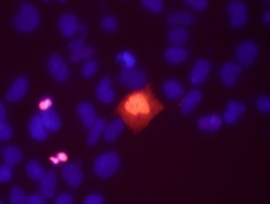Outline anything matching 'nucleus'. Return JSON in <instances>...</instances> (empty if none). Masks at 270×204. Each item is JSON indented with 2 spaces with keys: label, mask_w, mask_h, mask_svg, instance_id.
Returning <instances> with one entry per match:
<instances>
[{
  "label": "nucleus",
  "mask_w": 270,
  "mask_h": 204,
  "mask_svg": "<svg viewBox=\"0 0 270 204\" xmlns=\"http://www.w3.org/2000/svg\"><path fill=\"white\" fill-rule=\"evenodd\" d=\"M164 106L158 102L151 90H137L131 95H128L120 103L117 111L123 117V121L127 126L139 131L151 121L152 118L162 111Z\"/></svg>",
  "instance_id": "1"
},
{
  "label": "nucleus",
  "mask_w": 270,
  "mask_h": 204,
  "mask_svg": "<svg viewBox=\"0 0 270 204\" xmlns=\"http://www.w3.org/2000/svg\"><path fill=\"white\" fill-rule=\"evenodd\" d=\"M40 24V14L31 3H24L20 9V14L14 19V27L21 32H31Z\"/></svg>",
  "instance_id": "2"
},
{
  "label": "nucleus",
  "mask_w": 270,
  "mask_h": 204,
  "mask_svg": "<svg viewBox=\"0 0 270 204\" xmlns=\"http://www.w3.org/2000/svg\"><path fill=\"white\" fill-rule=\"evenodd\" d=\"M120 166V158L114 152L101 153L100 156H97V159L94 160L93 169L97 176L103 179L111 178L114 173L117 172Z\"/></svg>",
  "instance_id": "3"
},
{
  "label": "nucleus",
  "mask_w": 270,
  "mask_h": 204,
  "mask_svg": "<svg viewBox=\"0 0 270 204\" xmlns=\"http://www.w3.org/2000/svg\"><path fill=\"white\" fill-rule=\"evenodd\" d=\"M120 82L128 89L142 90L148 86V76L144 70L134 68V69L123 70L120 75Z\"/></svg>",
  "instance_id": "4"
},
{
  "label": "nucleus",
  "mask_w": 270,
  "mask_h": 204,
  "mask_svg": "<svg viewBox=\"0 0 270 204\" xmlns=\"http://www.w3.org/2000/svg\"><path fill=\"white\" fill-rule=\"evenodd\" d=\"M228 13L231 16V26L234 28H241L246 24L248 21V7L244 2H231L226 7Z\"/></svg>",
  "instance_id": "5"
},
{
  "label": "nucleus",
  "mask_w": 270,
  "mask_h": 204,
  "mask_svg": "<svg viewBox=\"0 0 270 204\" xmlns=\"http://www.w3.org/2000/svg\"><path fill=\"white\" fill-rule=\"evenodd\" d=\"M237 58H238V62L241 65H245V66H251L255 59L258 57L259 54V47L252 41H245V43H241L237 47Z\"/></svg>",
  "instance_id": "6"
},
{
  "label": "nucleus",
  "mask_w": 270,
  "mask_h": 204,
  "mask_svg": "<svg viewBox=\"0 0 270 204\" xmlns=\"http://www.w3.org/2000/svg\"><path fill=\"white\" fill-rule=\"evenodd\" d=\"M48 69H50V73L57 82H65L69 77L68 65L63 61L62 57L58 55V54H54V55L50 57V59H48Z\"/></svg>",
  "instance_id": "7"
},
{
  "label": "nucleus",
  "mask_w": 270,
  "mask_h": 204,
  "mask_svg": "<svg viewBox=\"0 0 270 204\" xmlns=\"http://www.w3.org/2000/svg\"><path fill=\"white\" fill-rule=\"evenodd\" d=\"M62 176L70 187H79L83 182V173L78 164H68L62 168Z\"/></svg>",
  "instance_id": "8"
},
{
  "label": "nucleus",
  "mask_w": 270,
  "mask_h": 204,
  "mask_svg": "<svg viewBox=\"0 0 270 204\" xmlns=\"http://www.w3.org/2000/svg\"><path fill=\"white\" fill-rule=\"evenodd\" d=\"M27 90H28V80H27L24 76L17 77V79L13 82L12 88H10L9 92H7L6 95L7 102L9 103L20 102V100L25 96Z\"/></svg>",
  "instance_id": "9"
},
{
  "label": "nucleus",
  "mask_w": 270,
  "mask_h": 204,
  "mask_svg": "<svg viewBox=\"0 0 270 204\" xmlns=\"http://www.w3.org/2000/svg\"><path fill=\"white\" fill-rule=\"evenodd\" d=\"M211 70V64L207 59H199L193 66L191 75H190V83L191 85H201L206 82L208 73Z\"/></svg>",
  "instance_id": "10"
},
{
  "label": "nucleus",
  "mask_w": 270,
  "mask_h": 204,
  "mask_svg": "<svg viewBox=\"0 0 270 204\" xmlns=\"http://www.w3.org/2000/svg\"><path fill=\"white\" fill-rule=\"evenodd\" d=\"M241 73H242V68H241V65L235 64V62H226L225 65H222L220 70L221 80L226 86H234Z\"/></svg>",
  "instance_id": "11"
},
{
  "label": "nucleus",
  "mask_w": 270,
  "mask_h": 204,
  "mask_svg": "<svg viewBox=\"0 0 270 204\" xmlns=\"http://www.w3.org/2000/svg\"><path fill=\"white\" fill-rule=\"evenodd\" d=\"M246 107L245 104L239 100H231V102L226 104L225 113L222 117V121L228 123V124H235L238 121V118L242 114H245Z\"/></svg>",
  "instance_id": "12"
},
{
  "label": "nucleus",
  "mask_w": 270,
  "mask_h": 204,
  "mask_svg": "<svg viewBox=\"0 0 270 204\" xmlns=\"http://www.w3.org/2000/svg\"><path fill=\"white\" fill-rule=\"evenodd\" d=\"M96 95L97 99L104 104H110L114 100V89L113 85H111V79L110 77H103L99 85H97V89H96Z\"/></svg>",
  "instance_id": "13"
},
{
  "label": "nucleus",
  "mask_w": 270,
  "mask_h": 204,
  "mask_svg": "<svg viewBox=\"0 0 270 204\" xmlns=\"http://www.w3.org/2000/svg\"><path fill=\"white\" fill-rule=\"evenodd\" d=\"M58 27L63 37H72L75 35L76 31H79V23L73 14H63L58 21Z\"/></svg>",
  "instance_id": "14"
},
{
  "label": "nucleus",
  "mask_w": 270,
  "mask_h": 204,
  "mask_svg": "<svg viewBox=\"0 0 270 204\" xmlns=\"http://www.w3.org/2000/svg\"><path fill=\"white\" fill-rule=\"evenodd\" d=\"M28 130H30V135H31L32 140L45 141L47 137H48V128L44 126V123L41 120V115L40 114L34 115L31 120H30Z\"/></svg>",
  "instance_id": "15"
},
{
  "label": "nucleus",
  "mask_w": 270,
  "mask_h": 204,
  "mask_svg": "<svg viewBox=\"0 0 270 204\" xmlns=\"http://www.w3.org/2000/svg\"><path fill=\"white\" fill-rule=\"evenodd\" d=\"M57 175L50 171V172H45L44 178L41 179V186H40V190L41 194L45 198H52L57 190Z\"/></svg>",
  "instance_id": "16"
},
{
  "label": "nucleus",
  "mask_w": 270,
  "mask_h": 204,
  "mask_svg": "<svg viewBox=\"0 0 270 204\" xmlns=\"http://www.w3.org/2000/svg\"><path fill=\"white\" fill-rule=\"evenodd\" d=\"M201 99H203V93H201L200 90H191V92H188L187 95L184 96L182 106H180L182 114L191 113V111L196 109V106L201 102Z\"/></svg>",
  "instance_id": "17"
},
{
  "label": "nucleus",
  "mask_w": 270,
  "mask_h": 204,
  "mask_svg": "<svg viewBox=\"0 0 270 204\" xmlns=\"http://www.w3.org/2000/svg\"><path fill=\"white\" fill-rule=\"evenodd\" d=\"M41 120L44 123V126L48 128V131H58L61 126H62V121H61V117L57 113V110L48 109L44 110L41 113Z\"/></svg>",
  "instance_id": "18"
},
{
  "label": "nucleus",
  "mask_w": 270,
  "mask_h": 204,
  "mask_svg": "<svg viewBox=\"0 0 270 204\" xmlns=\"http://www.w3.org/2000/svg\"><path fill=\"white\" fill-rule=\"evenodd\" d=\"M222 126V117L218 114H210L204 115L199 120V128L207 133H214L217 130H220Z\"/></svg>",
  "instance_id": "19"
},
{
  "label": "nucleus",
  "mask_w": 270,
  "mask_h": 204,
  "mask_svg": "<svg viewBox=\"0 0 270 204\" xmlns=\"http://www.w3.org/2000/svg\"><path fill=\"white\" fill-rule=\"evenodd\" d=\"M78 114L81 115L83 126L88 128L92 127L93 123L97 120V118H96V111H94L93 106H92L90 103H79V106H78Z\"/></svg>",
  "instance_id": "20"
},
{
  "label": "nucleus",
  "mask_w": 270,
  "mask_h": 204,
  "mask_svg": "<svg viewBox=\"0 0 270 204\" xmlns=\"http://www.w3.org/2000/svg\"><path fill=\"white\" fill-rule=\"evenodd\" d=\"M188 58V52L183 47H170L165 51V59L169 64H182Z\"/></svg>",
  "instance_id": "21"
},
{
  "label": "nucleus",
  "mask_w": 270,
  "mask_h": 204,
  "mask_svg": "<svg viewBox=\"0 0 270 204\" xmlns=\"http://www.w3.org/2000/svg\"><path fill=\"white\" fill-rule=\"evenodd\" d=\"M162 89H164L165 96H166V97H169V99H172V100L180 99V97L183 96L182 83L177 82V80H175V79H168V80L164 83Z\"/></svg>",
  "instance_id": "22"
},
{
  "label": "nucleus",
  "mask_w": 270,
  "mask_h": 204,
  "mask_svg": "<svg viewBox=\"0 0 270 204\" xmlns=\"http://www.w3.org/2000/svg\"><path fill=\"white\" fill-rule=\"evenodd\" d=\"M123 130H124V121L121 118H115L110 123V126L104 128V140L107 142H114L117 140V137L123 133Z\"/></svg>",
  "instance_id": "23"
},
{
  "label": "nucleus",
  "mask_w": 270,
  "mask_h": 204,
  "mask_svg": "<svg viewBox=\"0 0 270 204\" xmlns=\"http://www.w3.org/2000/svg\"><path fill=\"white\" fill-rule=\"evenodd\" d=\"M166 20L169 24H173V26H190L196 21L195 16L190 12H179V13L170 14Z\"/></svg>",
  "instance_id": "24"
},
{
  "label": "nucleus",
  "mask_w": 270,
  "mask_h": 204,
  "mask_svg": "<svg viewBox=\"0 0 270 204\" xmlns=\"http://www.w3.org/2000/svg\"><path fill=\"white\" fill-rule=\"evenodd\" d=\"M3 160L10 166L17 165L23 160V152L17 147H6L3 149Z\"/></svg>",
  "instance_id": "25"
},
{
  "label": "nucleus",
  "mask_w": 270,
  "mask_h": 204,
  "mask_svg": "<svg viewBox=\"0 0 270 204\" xmlns=\"http://www.w3.org/2000/svg\"><path fill=\"white\" fill-rule=\"evenodd\" d=\"M25 173H27V176L31 179V180H41V179L44 178L45 171L38 160L32 159L25 165Z\"/></svg>",
  "instance_id": "26"
},
{
  "label": "nucleus",
  "mask_w": 270,
  "mask_h": 204,
  "mask_svg": "<svg viewBox=\"0 0 270 204\" xmlns=\"http://www.w3.org/2000/svg\"><path fill=\"white\" fill-rule=\"evenodd\" d=\"M168 38H169L170 43L175 45V47H180L184 43H187L188 32L187 30H184L182 27H175V28H172L169 31Z\"/></svg>",
  "instance_id": "27"
},
{
  "label": "nucleus",
  "mask_w": 270,
  "mask_h": 204,
  "mask_svg": "<svg viewBox=\"0 0 270 204\" xmlns=\"http://www.w3.org/2000/svg\"><path fill=\"white\" fill-rule=\"evenodd\" d=\"M104 128H106V121H104L103 118H97V120L93 123V126L90 127V133H89V145H94V144L99 141L101 134L104 133Z\"/></svg>",
  "instance_id": "28"
},
{
  "label": "nucleus",
  "mask_w": 270,
  "mask_h": 204,
  "mask_svg": "<svg viewBox=\"0 0 270 204\" xmlns=\"http://www.w3.org/2000/svg\"><path fill=\"white\" fill-rule=\"evenodd\" d=\"M115 61L123 65V69L124 70L134 69L135 65H137V58H135V55L130 51H123L120 52V54H117Z\"/></svg>",
  "instance_id": "29"
},
{
  "label": "nucleus",
  "mask_w": 270,
  "mask_h": 204,
  "mask_svg": "<svg viewBox=\"0 0 270 204\" xmlns=\"http://www.w3.org/2000/svg\"><path fill=\"white\" fill-rule=\"evenodd\" d=\"M94 55V50L92 47H82L81 50L75 52H70V61L72 62H79V61H89Z\"/></svg>",
  "instance_id": "30"
},
{
  "label": "nucleus",
  "mask_w": 270,
  "mask_h": 204,
  "mask_svg": "<svg viewBox=\"0 0 270 204\" xmlns=\"http://www.w3.org/2000/svg\"><path fill=\"white\" fill-rule=\"evenodd\" d=\"M97 69H99V64H97V61H94V59H89V61H86L85 65L82 66V76L86 77V79H90V77L96 75Z\"/></svg>",
  "instance_id": "31"
},
{
  "label": "nucleus",
  "mask_w": 270,
  "mask_h": 204,
  "mask_svg": "<svg viewBox=\"0 0 270 204\" xmlns=\"http://www.w3.org/2000/svg\"><path fill=\"white\" fill-rule=\"evenodd\" d=\"M10 203L12 204H25L27 203V197H25L24 191L20 187H13L12 193H10Z\"/></svg>",
  "instance_id": "32"
},
{
  "label": "nucleus",
  "mask_w": 270,
  "mask_h": 204,
  "mask_svg": "<svg viewBox=\"0 0 270 204\" xmlns=\"http://www.w3.org/2000/svg\"><path fill=\"white\" fill-rule=\"evenodd\" d=\"M142 6L153 13H159L164 9V2L162 0H142Z\"/></svg>",
  "instance_id": "33"
},
{
  "label": "nucleus",
  "mask_w": 270,
  "mask_h": 204,
  "mask_svg": "<svg viewBox=\"0 0 270 204\" xmlns=\"http://www.w3.org/2000/svg\"><path fill=\"white\" fill-rule=\"evenodd\" d=\"M101 27L106 30V31L113 32L115 31L117 28H119V23H117V20L114 19L113 16H106L104 19L101 20Z\"/></svg>",
  "instance_id": "34"
},
{
  "label": "nucleus",
  "mask_w": 270,
  "mask_h": 204,
  "mask_svg": "<svg viewBox=\"0 0 270 204\" xmlns=\"http://www.w3.org/2000/svg\"><path fill=\"white\" fill-rule=\"evenodd\" d=\"M13 128L6 121H0V141H7L12 138Z\"/></svg>",
  "instance_id": "35"
},
{
  "label": "nucleus",
  "mask_w": 270,
  "mask_h": 204,
  "mask_svg": "<svg viewBox=\"0 0 270 204\" xmlns=\"http://www.w3.org/2000/svg\"><path fill=\"white\" fill-rule=\"evenodd\" d=\"M13 176V171H12V166L10 165H3L0 168V182L2 183H6L9 182Z\"/></svg>",
  "instance_id": "36"
},
{
  "label": "nucleus",
  "mask_w": 270,
  "mask_h": 204,
  "mask_svg": "<svg viewBox=\"0 0 270 204\" xmlns=\"http://www.w3.org/2000/svg\"><path fill=\"white\" fill-rule=\"evenodd\" d=\"M184 3L196 9V10H199V12H203L208 6L207 0H184Z\"/></svg>",
  "instance_id": "37"
},
{
  "label": "nucleus",
  "mask_w": 270,
  "mask_h": 204,
  "mask_svg": "<svg viewBox=\"0 0 270 204\" xmlns=\"http://www.w3.org/2000/svg\"><path fill=\"white\" fill-rule=\"evenodd\" d=\"M85 38H86V32H82V37H81V38L70 41L69 45H68V48L70 50V52H75V51H78V50H81L82 47H85V45H83Z\"/></svg>",
  "instance_id": "38"
},
{
  "label": "nucleus",
  "mask_w": 270,
  "mask_h": 204,
  "mask_svg": "<svg viewBox=\"0 0 270 204\" xmlns=\"http://www.w3.org/2000/svg\"><path fill=\"white\" fill-rule=\"evenodd\" d=\"M103 201H104V198H103L101 194H99V193H93V194H90V196H88V197L85 198V201H83V203L85 204H103Z\"/></svg>",
  "instance_id": "39"
},
{
  "label": "nucleus",
  "mask_w": 270,
  "mask_h": 204,
  "mask_svg": "<svg viewBox=\"0 0 270 204\" xmlns=\"http://www.w3.org/2000/svg\"><path fill=\"white\" fill-rule=\"evenodd\" d=\"M258 109L260 110V111H263L264 114L270 113V100L267 97H259Z\"/></svg>",
  "instance_id": "40"
},
{
  "label": "nucleus",
  "mask_w": 270,
  "mask_h": 204,
  "mask_svg": "<svg viewBox=\"0 0 270 204\" xmlns=\"http://www.w3.org/2000/svg\"><path fill=\"white\" fill-rule=\"evenodd\" d=\"M73 203V197L68 194V193H61L55 200V204H72Z\"/></svg>",
  "instance_id": "41"
},
{
  "label": "nucleus",
  "mask_w": 270,
  "mask_h": 204,
  "mask_svg": "<svg viewBox=\"0 0 270 204\" xmlns=\"http://www.w3.org/2000/svg\"><path fill=\"white\" fill-rule=\"evenodd\" d=\"M47 198L41 194H31L30 197H27V204H44Z\"/></svg>",
  "instance_id": "42"
},
{
  "label": "nucleus",
  "mask_w": 270,
  "mask_h": 204,
  "mask_svg": "<svg viewBox=\"0 0 270 204\" xmlns=\"http://www.w3.org/2000/svg\"><path fill=\"white\" fill-rule=\"evenodd\" d=\"M40 109L43 110H48V109H52V99H51L50 96H45L44 99L40 102Z\"/></svg>",
  "instance_id": "43"
},
{
  "label": "nucleus",
  "mask_w": 270,
  "mask_h": 204,
  "mask_svg": "<svg viewBox=\"0 0 270 204\" xmlns=\"http://www.w3.org/2000/svg\"><path fill=\"white\" fill-rule=\"evenodd\" d=\"M6 117H7L6 107H5L3 104H0V121H6Z\"/></svg>",
  "instance_id": "44"
},
{
  "label": "nucleus",
  "mask_w": 270,
  "mask_h": 204,
  "mask_svg": "<svg viewBox=\"0 0 270 204\" xmlns=\"http://www.w3.org/2000/svg\"><path fill=\"white\" fill-rule=\"evenodd\" d=\"M58 158H59V160L65 162V160H68V155H66L65 152H59L58 153Z\"/></svg>",
  "instance_id": "45"
},
{
  "label": "nucleus",
  "mask_w": 270,
  "mask_h": 204,
  "mask_svg": "<svg viewBox=\"0 0 270 204\" xmlns=\"http://www.w3.org/2000/svg\"><path fill=\"white\" fill-rule=\"evenodd\" d=\"M263 20H264V23H266V24H269L270 23V10H267V12L264 13Z\"/></svg>",
  "instance_id": "46"
},
{
  "label": "nucleus",
  "mask_w": 270,
  "mask_h": 204,
  "mask_svg": "<svg viewBox=\"0 0 270 204\" xmlns=\"http://www.w3.org/2000/svg\"><path fill=\"white\" fill-rule=\"evenodd\" d=\"M51 160H52V164H59V162H61V160H59V158H58V155L57 156H52V158H51Z\"/></svg>",
  "instance_id": "47"
}]
</instances>
